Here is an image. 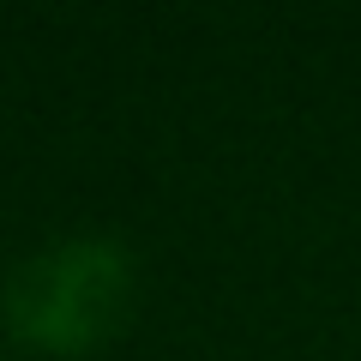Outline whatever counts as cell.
I'll list each match as a JSON object with an SVG mask.
<instances>
[{"mask_svg":"<svg viewBox=\"0 0 361 361\" xmlns=\"http://www.w3.org/2000/svg\"><path fill=\"white\" fill-rule=\"evenodd\" d=\"M133 307V259L109 235H66L6 277L0 319L42 355H90Z\"/></svg>","mask_w":361,"mask_h":361,"instance_id":"1","label":"cell"}]
</instances>
